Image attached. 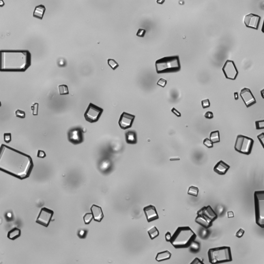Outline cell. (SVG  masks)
Segmentation results:
<instances>
[{"label":"cell","mask_w":264,"mask_h":264,"mask_svg":"<svg viewBox=\"0 0 264 264\" xmlns=\"http://www.w3.org/2000/svg\"><path fill=\"white\" fill-rule=\"evenodd\" d=\"M34 167L32 157L26 154L2 144L1 146L0 170L20 180L29 178Z\"/></svg>","instance_id":"1"},{"label":"cell","mask_w":264,"mask_h":264,"mask_svg":"<svg viewBox=\"0 0 264 264\" xmlns=\"http://www.w3.org/2000/svg\"><path fill=\"white\" fill-rule=\"evenodd\" d=\"M1 72H23L31 65L32 56L28 50H1Z\"/></svg>","instance_id":"2"},{"label":"cell","mask_w":264,"mask_h":264,"mask_svg":"<svg viewBox=\"0 0 264 264\" xmlns=\"http://www.w3.org/2000/svg\"><path fill=\"white\" fill-rule=\"evenodd\" d=\"M196 237V234L189 227H181L175 231L170 242L176 249L186 248L191 246Z\"/></svg>","instance_id":"3"},{"label":"cell","mask_w":264,"mask_h":264,"mask_svg":"<svg viewBox=\"0 0 264 264\" xmlns=\"http://www.w3.org/2000/svg\"><path fill=\"white\" fill-rule=\"evenodd\" d=\"M156 71L158 74L174 73L181 70L180 61L178 55L163 57L155 62Z\"/></svg>","instance_id":"4"},{"label":"cell","mask_w":264,"mask_h":264,"mask_svg":"<svg viewBox=\"0 0 264 264\" xmlns=\"http://www.w3.org/2000/svg\"><path fill=\"white\" fill-rule=\"evenodd\" d=\"M210 263L220 264L232 261V253L230 247L223 246L210 249L208 252Z\"/></svg>","instance_id":"5"},{"label":"cell","mask_w":264,"mask_h":264,"mask_svg":"<svg viewBox=\"0 0 264 264\" xmlns=\"http://www.w3.org/2000/svg\"><path fill=\"white\" fill-rule=\"evenodd\" d=\"M218 216L212 207L208 205L202 207L197 212L195 221L205 229L212 225V223L217 218Z\"/></svg>","instance_id":"6"},{"label":"cell","mask_w":264,"mask_h":264,"mask_svg":"<svg viewBox=\"0 0 264 264\" xmlns=\"http://www.w3.org/2000/svg\"><path fill=\"white\" fill-rule=\"evenodd\" d=\"M254 197L256 223L264 228V190L255 191Z\"/></svg>","instance_id":"7"},{"label":"cell","mask_w":264,"mask_h":264,"mask_svg":"<svg viewBox=\"0 0 264 264\" xmlns=\"http://www.w3.org/2000/svg\"><path fill=\"white\" fill-rule=\"evenodd\" d=\"M254 143V140L252 138L239 135L237 136L235 143V150L241 154L248 155L252 152Z\"/></svg>","instance_id":"8"},{"label":"cell","mask_w":264,"mask_h":264,"mask_svg":"<svg viewBox=\"0 0 264 264\" xmlns=\"http://www.w3.org/2000/svg\"><path fill=\"white\" fill-rule=\"evenodd\" d=\"M103 112V109L102 108L90 103L85 112L84 117L89 123H95L99 120Z\"/></svg>","instance_id":"9"},{"label":"cell","mask_w":264,"mask_h":264,"mask_svg":"<svg viewBox=\"0 0 264 264\" xmlns=\"http://www.w3.org/2000/svg\"><path fill=\"white\" fill-rule=\"evenodd\" d=\"M222 71L227 79L235 80L238 75V71L234 62L231 60H227L225 62L222 68Z\"/></svg>","instance_id":"10"},{"label":"cell","mask_w":264,"mask_h":264,"mask_svg":"<svg viewBox=\"0 0 264 264\" xmlns=\"http://www.w3.org/2000/svg\"><path fill=\"white\" fill-rule=\"evenodd\" d=\"M53 215L54 212L52 210L47 207H42L40 211L36 222L47 227L49 226Z\"/></svg>","instance_id":"11"},{"label":"cell","mask_w":264,"mask_h":264,"mask_svg":"<svg viewBox=\"0 0 264 264\" xmlns=\"http://www.w3.org/2000/svg\"><path fill=\"white\" fill-rule=\"evenodd\" d=\"M68 139L69 142L77 145L84 141V133L81 128H75L70 130L68 133Z\"/></svg>","instance_id":"12"},{"label":"cell","mask_w":264,"mask_h":264,"mask_svg":"<svg viewBox=\"0 0 264 264\" xmlns=\"http://www.w3.org/2000/svg\"><path fill=\"white\" fill-rule=\"evenodd\" d=\"M135 118V116L133 115L123 112L119 120V125L120 128L124 130L131 128L133 124Z\"/></svg>","instance_id":"13"},{"label":"cell","mask_w":264,"mask_h":264,"mask_svg":"<svg viewBox=\"0 0 264 264\" xmlns=\"http://www.w3.org/2000/svg\"><path fill=\"white\" fill-rule=\"evenodd\" d=\"M260 21L261 17L254 14H249L246 15L244 19V24L247 27L257 30H258L259 27Z\"/></svg>","instance_id":"14"},{"label":"cell","mask_w":264,"mask_h":264,"mask_svg":"<svg viewBox=\"0 0 264 264\" xmlns=\"http://www.w3.org/2000/svg\"><path fill=\"white\" fill-rule=\"evenodd\" d=\"M240 96L247 107H250L257 103V101L251 90L248 88L242 89Z\"/></svg>","instance_id":"15"},{"label":"cell","mask_w":264,"mask_h":264,"mask_svg":"<svg viewBox=\"0 0 264 264\" xmlns=\"http://www.w3.org/2000/svg\"><path fill=\"white\" fill-rule=\"evenodd\" d=\"M144 212L145 213L147 220L148 222H152L159 218L157 210L155 206L153 205H148L143 208Z\"/></svg>","instance_id":"16"},{"label":"cell","mask_w":264,"mask_h":264,"mask_svg":"<svg viewBox=\"0 0 264 264\" xmlns=\"http://www.w3.org/2000/svg\"><path fill=\"white\" fill-rule=\"evenodd\" d=\"M91 212L93 215L94 220L96 222H100L103 219L104 214L101 207L93 204L90 208Z\"/></svg>","instance_id":"17"},{"label":"cell","mask_w":264,"mask_h":264,"mask_svg":"<svg viewBox=\"0 0 264 264\" xmlns=\"http://www.w3.org/2000/svg\"><path fill=\"white\" fill-rule=\"evenodd\" d=\"M230 166L223 161H220L217 163L214 168V171L219 175H225L230 169Z\"/></svg>","instance_id":"18"},{"label":"cell","mask_w":264,"mask_h":264,"mask_svg":"<svg viewBox=\"0 0 264 264\" xmlns=\"http://www.w3.org/2000/svg\"><path fill=\"white\" fill-rule=\"evenodd\" d=\"M126 140L128 144H136L137 143V136L136 132L133 130L128 131L126 133Z\"/></svg>","instance_id":"19"},{"label":"cell","mask_w":264,"mask_h":264,"mask_svg":"<svg viewBox=\"0 0 264 264\" xmlns=\"http://www.w3.org/2000/svg\"><path fill=\"white\" fill-rule=\"evenodd\" d=\"M46 8L44 5L40 4L37 6L35 8L34 13H33V17L39 19L40 20H42L45 14V12Z\"/></svg>","instance_id":"20"},{"label":"cell","mask_w":264,"mask_h":264,"mask_svg":"<svg viewBox=\"0 0 264 264\" xmlns=\"http://www.w3.org/2000/svg\"><path fill=\"white\" fill-rule=\"evenodd\" d=\"M21 234V230L17 227H15L8 232L7 237L10 240H14L20 237Z\"/></svg>","instance_id":"21"},{"label":"cell","mask_w":264,"mask_h":264,"mask_svg":"<svg viewBox=\"0 0 264 264\" xmlns=\"http://www.w3.org/2000/svg\"><path fill=\"white\" fill-rule=\"evenodd\" d=\"M171 257V253L170 252L168 251H165L163 252L158 253L156 255L155 259L158 262H161L163 261L170 259Z\"/></svg>","instance_id":"22"},{"label":"cell","mask_w":264,"mask_h":264,"mask_svg":"<svg viewBox=\"0 0 264 264\" xmlns=\"http://www.w3.org/2000/svg\"><path fill=\"white\" fill-rule=\"evenodd\" d=\"M210 138L213 143H219L220 141L219 131L217 130L212 132L210 134Z\"/></svg>","instance_id":"23"},{"label":"cell","mask_w":264,"mask_h":264,"mask_svg":"<svg viewBox=\"0 0 264 264\" xmlns=\"http://www.w3.org/2000/svg\"><path fill=\"white\" fill-rule=\"evenodd\" d=\"M148 234L151 239L153 240L154 238H155L156 237L158 236V235L159 234V231H158V230H157V229L156 228V227H154L151 228V229L149 230Z\"/></svg>","instance_id":"24"},{"label":"cell","mask_w":264,"mask_h":264,"mask_svg":"<svg viewBox=\"0 0 264 264\" xmlns=\"http://www.w3.org/2000/svg\"><path fill=\"white\" fill-rule=\"evenodd\" d=\"M58 89L60 95H67L69 94L68 87L66 85H60L58 86Z\"/></svg>","instance_id":"25"},{"label":"cell","mask_w":264,"mask_h":264,"mask_svg":"<svg viewBox=\"0 0 264 264\" xmlns=\"http://www.w3.org/2000/svg\"><path fill=\"white\" fill-rule=\"evenodd\" d=\"M199 189L198 188L193 186H191L189 188L188 190V194L189 195H193L195 197H197Z\"/></svg>","instance_id":"26"},{"label":"cell","mask_w":264,"mask_h":264,"mask_svg":"<svg viewBox=\"0 0 264 264\" xmlns=\"http://www.w3.org/2000/svg\"><path fill=\"white\" fill-rule=\"evenodd\" d=\"M83 219H84L85 224L89 225L92 221V220L94 219V217H93V215L92 214V212L91 213L88 212V213H86L85 215H84Z\"/></svg>","instance_id":"27"},{"label":"cell","mask_w":264,"mask_h":264,"mask_svg":"<svg viewBox=\"0 0 264 264\" xmlns=\"http://www.w3.org/2000/svg\"><path fill=\"white\" fill-rule=\"evenodd\" d=\"M107 63L109 66L113 70H116L119 67V64L115 60L113 59H109L107 60Z\"/></svg>","instance_id":"28"},{"label":"cell","mask_w":264,"mask_h":264,"mask_svg":"<svg viewBox=\"0 0 264 264\" xmlns=\"http://www.w3.org/2000/svg\"><path fill=\"white\" fill-rule=\"evenodd\" d=\"M255 124L256 129L257 130L264 129V120L255 121Z\"/></svg>","instance_id":"29"},{"label":"cell","mask_w":264,"mask_h":264,"mask_svg":"<svg viewBox=\"0 0 264 264\" xmlns=\"http://www.w3.org/2000/svg\"><path fill=\"white\" fill-rule=\"evenodd\" d=\"M38 107H39V104L37 103L33 104L31 106V109L32 111V114L34 116H37L38 115Z\"/></svg>","instance_id":"30"},{"label":"cell","mask_w":264,"mask_h":264,"mask_svg":"<svg viewBox=\"0 0 264 264\" xmlns=\"http://www.w3.org/2000/svg\"><path fill=\"white\" fill-rule=\"evenodd\" d=\"M87 232H88L86 230L81 229V230H79V231L78 232L77 235L81 239H84L86 237Z\"/></svg>","instance_id":"31"},{"label":"cell","mask_w":264,"mask_h":264,"mask_svg":"<svg viewBox=\"0 0 264 264\" xmlns=\"http://www.w3.org/2000/svg\"><path fill=\"white\" fill-rule=\"evenodd\" d=\"M16 116L20 118L24 119L25 118V113L20 109H18L15 112Z\"/></svg>","instance_id":"32"},{"label":"cell","mask_w":264,"mask_h":264,"mask_svg":"<svg viewBox=\"0 0 264 264\" xmlns=\"http://www.w3.org/2000/svg\"><path fill=\"white\" fill-rule=\"evenodd\" d=\"M203 144L208 148H212L213 147V143L212 141L208 138H205L203 140Z\"/></svg>","instance_id":"33"},{"label":"cell","mask_w":264,"mask_h":264,"mask_svg":"<svg viewBox=\"0 0 264 264\" xmlns=\"http://www.w3.org/2000/svg\"><path fill=\"white\" fill-rule=\"evenodd\" d=\"M4 140L6 143H10L12 141V134L10 133L4 134Z\"/></svg>","instance_id":"34"},{"label":"cell","mask_w":264,"mask_h":264,"mask_svg":"<svg viewBox=\"0 0 264 264\" xmlns=\"http://www.w3.org/2000/svg\"><path fill=\"white\" fill-rule=\"evenodd\" d=\"M146 30H145V29H139V30H138L137 32V34H136V36L137 37H144L145 35L146 34Z\"/></svg>","instance_id":"35"},{"label":"cell","mask_w":264,"mask_h":264,"mask_svg":"<svg viewBox=\"0 0 264 264\" xmlns=\"http://www.w3.org/2000/svg\"><path fill=\"white\" fill-rule=\"evenodd\" d=\"M210 100L209 99H206L202 101V106L203 109H206L210 107Z\"/></svg>","instance_id":"36"},{"label":"cell","mask_w":264,"mask_h":264,"mask_svg":"<svg viewBox=\"0 0 264 264\" xmlns=\"http://www.w3.org/2000/svg\"><path fill=\"white\" fill-rule=\"evenodd\" d=\"M257 138L260 143L262 145L263 148L264 149V133H262L257 136Z\"/></svg>","instance_id":"37"},{"label":"cell","mask_w":264,"mask_h":264,"mask_svg":"<svg viewBox=\"0 0 264 264\" xmlns=\"http://www.w3.org/2000/svg\"><path fill=\"white\" fill-rule=\"evenodd\" d=\"M157 84L158 86L162 87H165L167 84V81L166 79H164L161 78L158 80V81L157 83Z\"/></svg>","instance_id":"38"},{"label":"cell","mask_w":264,"mask_h":264,"mask_svg":"<svg viewBox=\"0 0 264 264\" xmlns=\"http://www.w3.org/2000/svg\"><path fill=\"white\" fill-rule=\"evenodd\" d=\"M37 157L39 158H45V157H46V154L43 151L38 150L37 153Z\"/></svg>","instance_id":"39"},{"label":"cell","mask_w":264,"mask_h":264,"mask_svg":"<svg viewBox=\"0 0 264 264\" xmlns=\"http://www.w3.org/2000/svg\"><path fill=\"white\" fill-rule=\"evenodd\" d=\"M191 245V249H193V250L197 251V250L199 249V244L197 242H193Z\"/></svg>","instance_id":"40"},{"label":"cell","mask_w":264,"mask_h":264,"mask_svg":"<svg viewBox=\"0 0 264 264\" xmlns=\"http://www.w3.org/2000/svg\"><path fill=\"white\" fill-rule=\"evenodd\" d=\"M244 231L242 229H240V230H238L237 231L236 234V236L238 237V238H241V237L243 236V235L244 234Z\"/></svg>","instance_id":"41"},{"label":"cell","mask_w":264,"mask_h":264,"mask_svg":"<svg viewBox=\"0 0 264 264\" xmlns=\"http://www.w3.org/2000/svg\"><path fill=\"white\" fill-rule=\"evenodd\" d=\"M204 117L206 118L210 119H212L214 118V115H213V113L212 111H207L204 115Z\"/></svg>","instance_id":"42"},{"label":"cell","mask_w":264,"mask_h":264,"mask_svg":"<svg viewBox=\"0 0 264 264\" xmlns=\"http://www.w3.org/2000/svg\"><path fill=\"white\" fill-rule=\"evenodd\" d=\"M171 111L172 113L173 114H174L175 115L178 117H180L181 116V114L180 112L178 111V110L176 109H175L174 107L172 108V109H171Z\"/></svg>","instance_id":"43"},{"label":"cell","mask_w":264,"mask_h":264,"mask_svg":"<svg viewBox=\"0 0 264 264\" xmlns=\"http://www.w3.org/2000/svg\"><path fill=\"white\" fill-rule=\"evenodd\" d=\"M191 264H203V263L197 257L191 263Z\"/></svg>","instance_id":"44"},{"label":"cell","mask_w":264,"mask_h":264,"mask_svg":"<svg viewBox=\"0 0 264 264\" xmlns=\"http://www.w3.org/2000/svg\"><path fill=\"white\" fill-rule=\"evenodd\" d=\"M171 234L169 232H168L167 233H166V234L165 235V238L167 242H170V241L171 239Z\"/></svg>","instance_id":"45"},{"label":"cell","mask_w":264,"mask_h":264,"mask_svg":"<svg viewBox=\"0 0 264 264\" xmlns=\"http://www.w3.org/2000/svg\"><path fill=\"white\" fill-rule=\"evenodd\" d=\"M227 217L229 218H233L234 217V213L232 211H229L227 212Z\"/></svg>","instance_id":"46"},{"label":"cell","mask_w":264,"mask_h":264,"mask_svg":"<svg viewBox=\"0 0 264 264\" xmlns=\"http://www.w3.org/2000/svg\"><path fill=\"white\" fill-rule=\"evenodd\" d=\"M239 98V96H238V93L237 92H234V99L235 100H237Z\"/></svg>","instance_id":"47"},{"label":"cell","mask_w":264,"mask_h":264,"mask_svg":"<svg viewBox=\"0 0 264 264\" xmlns=\"http://www.w3.org/2000/svg\"><path fill=\"white\" fill-rule=\"evenodd\" d=\"M165 1V0H157L156 2L158 4H161L162 5V4H163L164 3Z\"/></svg>","instance_id":"48"},{"label":"cell","mask_w":264,"mask_h":264,"mask_svg":"<svg viewBox=\"0 0 264 264\" xmlns=\"http://www.w3.org/2000/svg\"><path fill=\"white\" fill-rule=\"evenodd\" d=\"M261 94L262 98L264 99V89H263L261 91Z\"/></svg>","instance_id":"49"},{"label":"cell","mask_w":264,"mask_h":264,"mask_svg":"<svg viewBox=\"0 0 264 264\" xmlns=\"http://www.w3.org/2000/svg\"><path fill=\"white\" fill-rule=\"evenodd\" d=\"M4 2H3V0H0V6L1 7H3L4 5Z\"/></svg>","instance_id":"50"},{"label":"cell","mask_w":264,"mask_h":264,"mask_svg":"<svg viewBox=\"0 0 264 264\" xmlns=\"http://www.w3.org/2000/svg\"><path fill=\"white\" fill-rule=\"evenodd\" d=\"M170 161H175V160H180V158H170Z\"/></svg>","instance_id":"51"},{"label":"cell","mask_w":264,"mask_h":264,"mask_svg":"<svg viewBox=\"0 0 264 264\" xmlns=\"http://www.w3.org/2000/svg\"><path fill=\"white\" fill-rule=\"evenodd\" d=\"M262 32L264 33V22H263V26H262Z\"/></svg>","instance_id":"52"}]
</instances>
